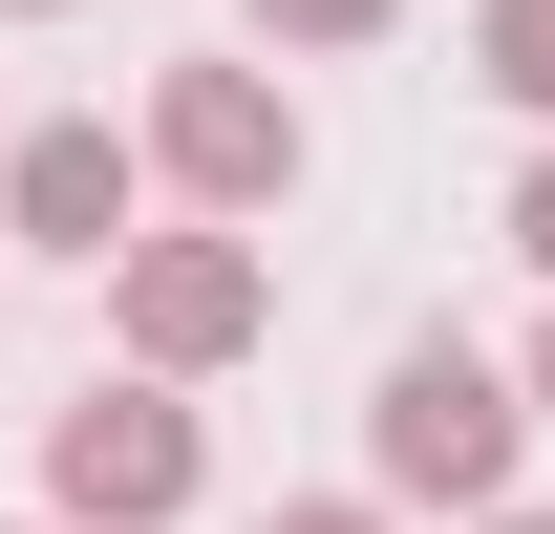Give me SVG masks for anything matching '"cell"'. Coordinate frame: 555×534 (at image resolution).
Segmentation results:
<instances>
[{
	"label": "cell",
	"instance_id": "cell-3",
	"mask_svg": "<svg viewBox=\"0 0 555 534\" xmlns=\"http://www.w3.org/2000/svg\"><path fill=\"white\" fill-rule=\"evenodd\" d=\"M257 321H278V257H257V236H129V278H107L129 385H214V364H257Z\"/></svg>",
	"mask_w": 555,
	"mask_h": 534
},
{
	"label": "cell",
	"instance_id": "cell-8",
	"mask_svg": "<svg viewBox=\"0 0 555 534\" xmlns=\"http://www.w3.org/2000/svg\"><path fill=\"white\" fill-rule=\"evenodd\" d=\"M513 257L555 278V150H534V171H513Z\"/></svg>",
	"mask_w": 555,
	"mask_h": 534
},
{
	"label": "cell",
	"instance_id": "cell-7",
	"mask_svg": "<svg viewBox=\"0 0 555 534\" xmlns=\"http://www.w3.org/2000/svg\"><path fill=\"white\" fill-rule=\"evenodd\" d=\"M278 43H385V22H406V0H257Z\"/></svg>",
	"mask_w": 555,
	"mask_h": 534
},
{
	"label": "cell",
	"instance_id": "cell-14",
	"mask_svg": "<svg viewBox=\"0 0 555 534\" xmlns=\"http://www.w3.org/2000/svg\"><path fill=\"white\" fill-rule=\"evenodd\" d=\"M0 150H22V129H0Z\"/></svg>",
	"mask_w": 555,
	"mask_h": 534
},
{
	"label": "cell",
	"instance_id": "cell-12",
	"mask_svg": "<svg viewBox=\"0 0 555 534\" xmlns=\"http://www.w3.org/2000/svg\"><path fill=\"white\" fill-rule=\"evenodd\" d=\"M0 22H43V0H0Z\"/></svg>",
	"mask_w": 555,
	"mask_h": 534
},
{
	"label": "cell",
	"instance_id": "cell-5",
	"mask_svg": "<svg viewBox=\"0 0 555 534\" xmlns=\"http://www.w3.org/2000/svg\"><path fill=\"white\" fill-rule=\"evenodd\" d=\"M129 193H150V129H107V107H65V129L0 150V214L43 257H86V278H129Z\"/></svg>",
	"mask_w": 555,
	"mask_h": 534
},
{
	"label": "cell",
	"instance_id": "cell-10",
	"mask_svg": "<svg viewBox=\"0 0 555 534\" xmlns=\"http://www.w3.org/2000/svg\"><path fill=\"white\" fill-rule=\"evenodd\" d=\"M534 428H555V321H534Z\"/></svg>",
	"mask_w": 555,
	"mask_h": 534
},
{
	"label": "cell",
	"instance_id": "cell-4",
	"mask_svg": "<svg viewBox=\"0 0 555 534\" xmlns=\"http://www.w3.org/2000/svg\"><path fill=\"white\" fill-rule=\"evenodd\" d=\"M150 171H171L214 236H257V214L299 193V86L278 65H171L150 86Z\"/></svg>",
	"mask_w": 555,
	"mask_h": 534
},
{
	"label": "cell",
	"instance_id": "cell-13",
	"mask_svg": "<svg viewBox=\"0 0 555 534\" xmlns=\"http://www.w3.org/2000/svg\"><path fill=\"white\" fill-rule=\"evenodd\" d=\"M22 534H65V513H22Z\"/></svg>",
	"mask_w": 555,
	"mask_h": 534
},
{
	"label": "cell",
	"instance_id": "cell-1",
	"mask_svg": "<svg viewBox=\"0 0 555 534\" xmlns=\"http://www.w3.org/2000/svg\"><path fill=\"white\" fill-rule=\"evenodd\" d=\"M513 449H534V385L513 364H470V342H406L385 364V406H363V470L406 492V513H513Z\"/></svg>",
	"mask_w": 555,
	"mask_h": 534
},
{
	"label": "cell",
	"instance_id": "cell-2",
	"mask_svg": "<svg viewBox=\"0 0 555 534\" xmlns=\"http://www.w3.org/2000/svg\"><path fill=\"white\" fill-rule=\"evenodd\" d=\"M193 492H214L193 385H86L65 428H43V513H65V534H171Z\"/></svg>",
	"mask_w": 555,
	"mask_h": 534
},
{
	"label": "cell",
	"instance_id": "cell-9",
	"mask_svg": "<svg viewBox=\"0 0 555 534\" xmlns=\"http://www.w3.org/2000/svg\"><path fill=\"white\" fill-rule=\"evenodd\" d=\"M257 534H385V513H363V492H299V513H257Z\"/></svg>",
	"mask_w": 555,
	"mask_h": 534
},
{
	"label": "cell",
	"instance_id": "cell-6",
	"mask_svg": "<svg viewBox=\"0 0 555 534\" xmlns=\"http://www.w3.org/2000/svg\"><path fill=\"white\" fill-rule=\"evenodd\" d=\"M470 86L555 129V0H470Z\"/></svg>",
	"mask_w": 555,
	"mask_h": 534
},
{
	"label": "cell",
	"instance_id": "cell-11",
	"mask_svg": "<svg viewBox=\"0 0 555 534\" xmlns=\"http://www.w3.org/2000/svg\"><path fill=\"white\" fill-rule=\"evenodd\" d=\"M470 534H555V513H470Z\"/></svg>",
	"mask_w": 555,
	"mask_h": 534
}]
</instances>
